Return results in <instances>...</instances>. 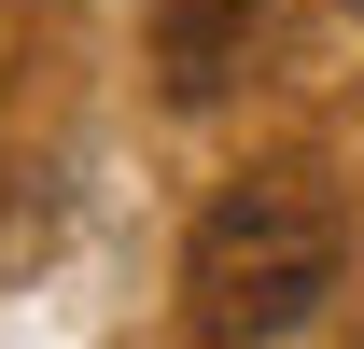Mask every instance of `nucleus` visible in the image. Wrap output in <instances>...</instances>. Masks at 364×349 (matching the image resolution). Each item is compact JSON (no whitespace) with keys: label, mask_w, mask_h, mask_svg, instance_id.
I'll use <instances>...</instances> for the list:
<instances>
[{"label":"nucleus","mask_w":364,"mask_h":349,"mask_svg":"<svg viewBox=\"0 0 364 349\" xmlns=\"http://www.w3.org/2000/svg\"><path fill=\"white\" fill-rule=\"evenodd\" d=\"M336 265H350L336 196L309 168H267V182H238V196H210L196 252H182V321H196V349H280L336 294Z\"/></svg>","instance_id":"obj_1"},{"label":"nucleus","mask_w":364,"mask_h":349,"mask_svg":"<svg viewBox=\"0 0 364 349\" xmlns=\"http://www.w3.org/2000/svg\"><path fill=\"white\" fill-rule=\"evenodd\" d=\"M252 43H267V0H154V84L182 112H210L252 70Z\"/></svg>","instance_id":"obj_2"}]
</instances>
